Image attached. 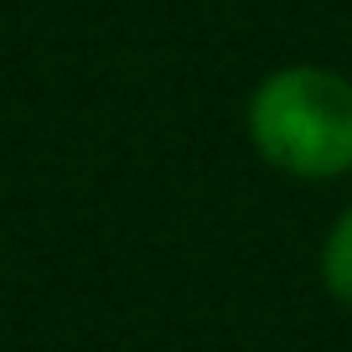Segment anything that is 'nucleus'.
Listing matches in <instances>:
<instances>
[{
  "label": "nucleus",
  "instance_id": "f257e3e1",
  "mask_svg": "<svg viewBox=\"0 0 352 352\" xmlns=\"http://www.w3.org/2000/svg\"><path fill=\"white\" fill-rule=\"evenodd\" d=\"M249 130L280 171L342 176L352 166V83L321 67H285L254 94Z\"/></svg>",
  "mask_w": 352,
  "mask_h": 352
},
{
  "label": "nucleus",
  "instance_id": "f03ea898",
  "mask_svg": "<svg viewBox=\"0 0 352 352\" xmlns=\"http://www.w3.org/2000/svg\"><path fill=\"white\" fill-rule=\"evenodd\" d=\"M321 270H327V285H331V296H342V300L352 306V212L337 223V228H331Z\"/></svg>",
  "mask_w": 352,
  "mask_h": 352
}]
</instances>
